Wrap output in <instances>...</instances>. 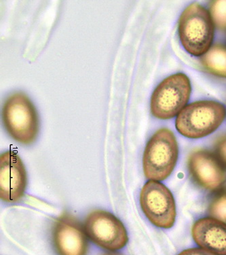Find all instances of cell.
<instances>
[{"label": "cell", "mask_w": 226, "mask_h": 255, "mask_svg": "<svg viewBox=\"0 0 226 255\" xmlns=\"http://www.w3.org/2000/svg\"><path fill=\"white\" fill-rule=\"evenodd\" d=\"M215 25L210 13L198 3L187 7L179 22V35L183 48L194 56L205 55L214 38Z\"/></svg>", "instance_id": "6da1fadb"}, {"label": "cell", "mask_w": 226, "mask_h": 255, "mask_svg": "<svg viewBox=\"0 0 226 255\" xmlns=\"http://www.w3.org/2000/svg\"><path fill=\"white\" fill-rule=\"evenodd\" d=\"M178 144L173 132L157 130L148 141L143 157V168L150 180L162 181L173 172L178 159Z\"/></svg>", "instance_id": "7a4b0ae2"}, {"label": "cell", "mask_w": 226, "mask_h": 255, "mask_svg": "<svg viewBox=\"0 0 226 255\" xmlns=\"http://www.w3.org/2000/svg\"><path fill=\"white\" fill-rule=\"evenodd\" d=\"M226 116L225 107L219 102H194L186 106L177 115L176 129L188 138H201L216 131Z\"/></svg>", "instance_id": "3957f363"}, {"label": "cell", "mask_w": 226, "mask_h": 255, "mask_svg": "<svg viewBox=\"0 0 226 255\" xmlns=\"http://www.w3.org/2000/svg\"><path fill=\"white\" fill-rule=\"evenodd\" d=\"M5 129L14 140L28 145L36 140L39 131V120L36 108L28 97L16 93L9 97L2 109Z\"/></svg>", "instance_id": "277c9868"}, {"label": "cell", "mask_w": 226, "mask_h": 255, "mask_svg": "<svg viewBox=\"0 0 226 255\" xmlns=\"http://www.w3.org/2000/svg\"><path fill=\"white\" fill-rule=\"evenodd\" d=\"M191 90L190 79L186 74L168 76L153 91L150 101L151 114L162 120L177 116L188 104Z\"/></svg>", "instance_id": "5b68a950"}, {"label": "cell", "mask_w": 226, "mask_h": 255, "mask_svg": "<svg viewBox=\"0 0 226 255\" xmlns=\"http://www.w3.org/2000/svg\"><path fill=\"white\" fill-rule=\"evenodd\" d=\"M86 236L92 243L105 250H121L129 242L125 225L116 216L104 210L90 212L84 222Z\"/></svg>", "instance_id": "8992f818"}, {"label": "cell", "mask_w": 226, "mask_h": 255, "mask_svg": "<svg viewBox=\"0 0 226 255\" xmlns=\"http://www.w3.org/2000/svg\"><path fill=\"white\" fill-rule=\"evenodd\" d=\"M140 201L144 215L155 226L166 230L175 224L177 214L175 200L165 185L149 180L141 191Z\"/></svg>", "instance_id": "52a82bcc"}, {"label": "cell", "mask_w": 226, "mask_h": 255, "mask_svg": "<svg viewBox=\"0 0 226 255\" xmlns=\"http://www.w3.org/2000/svg\"><path fill=\"white\" fill-rule=\"evenodd\" d=\"M25 165L16 152L8 150L0 157V198L6 203L19 202L27 187Z\"/></svg>", "instance_id": "ba28073f"}, {"label": "cell", "mask_w": 226, "mask_h": 255, "mask_svg": "<svg viewBox=\"0 0 226 255\" xmlns=\"http://www.w3.org/2000/svg\"><path fill=\"white\" fill-rule=\"evenodd\" d=\"M188 166L192 180L200 187L214 191L226 182V167L218 158L205 150H196L189 156Z\"/></svg>", "instance_id": "9c48e42d"}, {"label": "cell", "mask_w": 226, "mask_h": 255, "mask_svg": "<svg viewBox=\"0 0 226 255\" xmlns=\"http://www.w3.org/2000/svg\"><path fill=\"white\" fill-rule=\"evenodd\" d=\"M54 247L58 255H87L88 242L80 223L70 214L57 219L53 232Z\"/></svg>", "instance_id": "30bf717a"}, {"label": "cell", "mask_w": 226, "mask_h": 255, "mask_svg": "<svg viewBox=\"0 0 226 255\" xmlns=\"http://www.w3.org/2000/svg\"><path fill=\"white\" fill-rule=\"evenodd\" d=\"M192 235L196 245L216 255H226V224L214 218L194 223Z\"/></svg>", "instance_id": "8fae6325"}, {"label": "cell", "mask_w": 226, "mask_h": 255, "mask_svg": "<svg viewBox=\"0 0 226 255\" xmlns=\"http://www.w3.org/2000/svg\"><path fill=\"white\" fill-rule=\"evenodd\" d=\"M201 62L211 73L226 77V46L221 44L211 46L202 57Z\"/></svg>", "instance_id": "7c38bea8"}, {"label": "cell", "mask_w": 226, "mask_h": 255, "mask_svg": "<svg viewBox=\"0 0 226 255\" xmlns=\"http://www.w3.org/2000/svg\"><path fill=\"white\" fill-rule=\"evenodd\" d=\"M211 217L226 224V189L219 191L211 200L208 208Z\"/></svg>", "instance_id": "4fadbf2b"}, {"label": "cell", "mask_w": 226, "mask_h": 255, "mask_svg": "<svg viewBox=\"0 0 226 255\" xmlns=\"http://www.w3.org/2000/svg\"><path fill=\"white\" fill-rule=\"evenodd\" d=\"M214 25L219 29H226V1H213L209 10Z\"/></svg>", "instance_id": "5bb4252c"}, {"label": "cell", "mask_w": 226, "mask_h": 255, "mask_svg": "<svg viewBox=\"0 0 226 255\" xmlns=\"http://www.w3.org/2000/svg\"><path fill=\"white\" fill-rule=\"evenodd\" d=\"M215 150L216 157L221 161L224 166L226 167V135L220 137L216 141Z\"/></svg>", "instance_id": "9a60e30c"}, {"label": "cell", "mask_w": 226, "mask_h": 255, "mask_svg": "<svg viewBox=\"0 0 226 255\" xmlns=\"http://www.w3.org/2000/svg\"><path fill=\"white\" fill-rule=\"evenodd\" d=\"M177 255H216L202 248H192L183 251Z\"/></svg>", "instance_id": "2e32d148"}, {"label": "cell", "mask_w": 226, "mask_h": 255, "mask_svg": "<svg viewBox=\"0 0 226 255\" xmlns=\"http://www.w3.org/2000/svg\"><path fill=\"white\" fill-rule=\"evenodd\" d=\"M104 255H119L114 254V253H107V254H105Z\"/></svg>", "instance_id": "e0dca14e"}]
</instances>
